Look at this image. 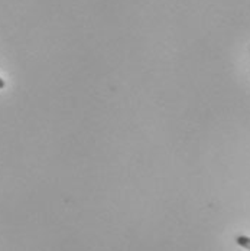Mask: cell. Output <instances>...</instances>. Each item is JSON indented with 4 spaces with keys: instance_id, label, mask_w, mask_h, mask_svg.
<instances>
[{
    "instance_id": "obj_2",
    "label": "cell",
    "mask_w": 250,
    "mask_h": 251,
    "mask_svg": "<svg viewBox=\"0 0 250 251\" xmlns=\"http://www.w3.org/2000/svg\"><path fill=\"white\" fill-rule=\"evenodd\" d=\"M4 85H6L4 80H1V78H0V89H1V88H4Z\"/></svg>"
},
{
    "instance_id": "obj_1",
    "label": "cell",
    "mask_w": 250,
    "mask_h": 251,
    "mask_svg": "<svg viewBox=\"0 0 250 251\" xmlns=\"http://www.w3.org/2000/svg\"><path fill=\"white\" fill-rule=\"evenodd\" d=\"M236 243H237L240 247H243V249H246V250L250 251V237H246V236H239V237H236Z\"/></svg>"
}]
</instances>
